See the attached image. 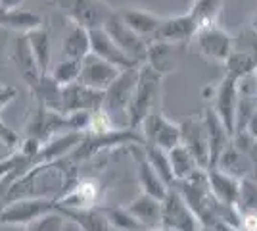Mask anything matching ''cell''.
I'll return each mask as SVG.
<instances>
[{
    "instance_id": "obj_1",
    "label": "cell",
    "mask_w": 257,
    "mask_h": 231,
    "mask_svg": "<svg viewBox=\"0 0 257 231\" xmlns=\"http://www.w3.org/2000/svg\"><path fill=\"white\" fill-rule=\"evenodd\" d=\"M65 162L67 158L58 160V162L33 164L23 176H20L8 185L6 195H4V204H8L12 200H20V198L58 200L75 183V174L71 172V166Z\"/></svg>"
},
{
    "instance_id": "obj_2",
    "label": "cell",
    "mask_w": 257,
    "mask_h": 231,
    "mask_svg": "<svg viewBox=\"0 0 257 231\" xmlns=\"http://www.w3.org/2000/svg\"><path fill=\"white\" fill-rule=\"evenodd\" d=\"M139 67L140 66L121 69L117 79L104 91L102 108L106 110V114L109 116V120L113 121L115 127H123L119 118H123L128 125V110H131L133 97H135L137 83H139Z\"/></svg>"
},
{
    "instance_id": "obj_3",
    "label": "cell",
    "mask_w": 257,
    "mask_h": 231,
    "mask_svg": "<svg viewBox=\"0 0 257 231\" xmlns=\"http://www.w3.org/2000/svg\"><path fill=\"white\" fill-rule=\"evenodd\" d=\"M161 79H163V75H160L146 62L140 64L139 83H137V91H135L133 104L128 110V127H133V129L140 127L144 118L152 112L156 100H158V95H160Z\"/></svg>"
},
{
    "instance_id": "obj_4",
    "label": "cell",
    "mask_w": 257,
    "mask_h": 231,
    "mask_svg": "<svg viewBox=\"0 0 257 231\" xmlns=\"http://www.w3.org/2000/svg\"><path fill=\"white\" fill-rule=\"evenodd\" d=\"M161 227L167 231H202L204 227L175 185L169 187L165 198L161 200Z\"/></svg>"
},
{
    "instance_id": "obj_5",
    "label": "cell",
    "mask_w": 257,
    "mask_h": 231,
    "mask_svg": "<svg viewBox=\"0 0 257 231\" xmlns=\"http://www.w3.org/2000/svg\"><path fill=\"white\" fill-rule=\"evenodd\" d=\"M194 43L204 58L217 64H225L226 58L234 50V35L223 29L219 23H211L196 31Z\"/></svg>"
},
{
    "instance_id": "obj_6",
    "label": "cell",
    "mask_w": 257,
    "mask_h": 231,
    "mask_svg": "<svg viewBox=\"0 0 257 231\" xmlns=\"http://www.w3.org/2000/svg\"><path fill=\"white\" fill-rule=\"evenodd\" d=\"M69 22L85 27L88 31L104 27L111 18L113 8L104 0H60Z\"/></svg>"
},
{
    "instance_id": "obj_7",
    "label": "cell",
    "mask_w": 257,
    "mask_h": 231,
    "mask_svg": "<svg viewBox=\"0 0 257 231\" xmlns=\"http://www.w3.org/2000/svg\"><path fill=\"white\" fill-rule=\"evenodd\" d=\"M52 210H58V202L52 198H20L2 206L0 221L2 225H29L33 220Z\"/></svg>"
},
{
    "instance_id": "obj_8",
    "label": "cell",
    "mask_w": 257,
    "mask_h": 231,
    "mask_svg": "<svg viewBox=\"0 0 257 231\" xmlns=\"http://www.w3.org/2000/svg\"><path fill=\"white\" fill-rule=\"evenodd\" d=\"M25 131H27V137H31V139L39 141L41 144H44L56 135L65 131H73V129H71V121H69L67 114L50 110V108L39 104L35 114L31 116L29 123H27Z\"/></svg>"
},
{
    "instance_id": "obj_9",
    "label": "cell",
    "mask_w": 257,
    "mask_h": 231,
    "mask_svg": "<svg viewBox=\"0 0 257 231\" xmlns=\"http://www.w3.org/2000/svg\"><path fill=\"white\" fill-rule=\"evenodd\" d=\"M104 29H106L107 35L117 43V46L128 58H133L137 64H144L146 62V54H148L150 43L144 37H140L139 33H135L127 23L121 20L117 10L111 14V18L106 22Z\"/></svg>"
},
{
    "instance_id": "obj_10",
    "label": "cell",
    "mask_w": 257,
    "mask_h": 231,
    "mask_svg": "<svg viewBox=\"0 0 257 231\" xmlns=\"http://www.w3.org/2000/svg\"><path fill=\"white\" fill-rule=\"evenodd\" d=\"M140 127L146 144L160 146L163 150H171L173 146L181 144V123H175L160 112H150Z\"/></svg>"
},
{
    "instance_id": "obj_11",
    "label": "cell",
    "mask_w": 257,
    "mask_h": 231,
    "mask_svg": "<svg viewBox=\"0 0 257 231\" xmlns=\"http://www.w3.org/2000/svg\"><path fill=\"white\" fill-rule=\"evenodd\" d=\"M238 100H240V91H238V81L232 77L225 75L219 85L215 87L213 95V110L223 121L226 131L230 135L236 133V112H238Z\"/></svg>"
},
{
    "instance_id": "obj_12",
    "label": "cell",
    "mask_w": 257,
    "mask_h": 231,
    "mask_svg": "<svg viewBox=\"0 0 257 231\" xmlns=\"http://www.w3.org/2000/svg\"><path fill=\"white\" fill-rule=\"evenodd\" d=\"M8 58H10V62L14 64V67L18 69V73L22 75L23 81L29 85V89L39 83L43 71H41V67H39V64H37V60H35V56L31 52L27 35L25 33L14 35V39L8 44Z\"/></svg>"
},
{
    "instance_id": "obj_13",
    "label": "cell",
    "mask_w": 257,
    "mask_h": 231,
    "mask_svg": "<svg viewBox=\"0 0 257 231\" xmlns=\"http://www.w3.org/2000/svg\"><path fill=\"white\" fill-rule=\"evenodd\" d=\"M104 93L86 87L81 81L62 87V114H73V112H92L102 108Z\"/></svg>"
},
{
    "instance_id": "obj_14",
    "label": "cell",
    "mask_w": 257,
    "mask_h": 231,
    "mask_svg": "<svg viewBox=\"0 0 257 231\" xmlns=\"http://www.w3.org/2000/svg\"><path fill=\"white\" fill-rule=\"evenodd\" d=\"M181 144L190 150L200 168H209V141L202 116H192L181 123Z\"/></svg>"
},
{
    "instance_id": "obj_15",
    "label": "cell",
    "mask_w": 257,
    "mask_h": 231,
    "mask_svg": "<svg viewBox=\"0 0 257 231\" xmlns=\"http://www.w3.org/2000/svg\"><path fill=\"white\" fill-rule=\"evenodd\" d=\"M121 73V67L113 66L106 62L104 58H100L96 54L86 56L85 60L81 62V75H79V81L86 85V87L94 89V91H106L115 79Z\"/></svg>"
},
{
    "instance_id": "obj_16",
    "label": "cell",
    "mask_w": 257,
    "mask_h": 231,
    "mask_svg": "<svg viewBox=\"0 0 257 231\" xmlns=\"http://www.w3.org/2000/svg\"><path fill=\"white\" fill-rule=\"evenodd\" d=\"M196 31H198V23L192 18V14L186 12V14H181V16L163 18V22L158 27L156 35L152 37V41H163V43L182 44L184 46L186 43L194 41Z\"/></svg>"
},
{
    "instance_id": "obj_17",
    "label": "cell",
    "mask_w": 257,
    "mask_h": 231,
    "mask_svg": "<svg viewBox=\"0 0 257 231\" xmlns=\"http://www.w3.org/2000/svg\"><path fill=\"white\" fill-rule=\"evenodd\" d=\"M128 150H131V154L137 160V176H139V183L140 187H142V191L146 195H152V197L163 200L165 195H167V191H169V187L158 176V172L152 168L150 160L146 156V150H144V144H139V143L128 144Z\"/></svg>"
},
{
    "instance_id": "obj_18",
    "label": "cell",
    "mask_w": 257,
    "mask_h": 231,
    "mask_svg": "<svg viewBox=\"0 0 257 231\" xmlns=\"http://www.w3.org/2000/svg\"><path fill=\"white\" fill-rule=\"evenodd\" d=\"M85 139V133L81 131H65L52 137L50 141L41 146V150L35 158V164H43V162H58V160H65L69 158L73 150L81 144Z\"/></svg>"
},
{
    "instance_id": "obj_19",
    "label": "cell",
    "mask_w": 257,
    "mask_h": 231,
    "mask_svg": "<svg viewBox=\"0 0 257 231\" xmlns=\"http://www.w3.org/2000/svg\"><path fill=\"white\" fill-rule=\"evenodd\" d=\"M90 52L100 56V58H104L106 62L121 67V69L140 66V64H137L133 58H128V56L119 48L117 43L107 35V31L104 27L90 31Z\"/></svg>"
},
{
    "instance_id": "obj_20",
    "label": "cell",
    "mask_w": 257,
    "mask_h": 231,
    "mask_svg": "<svg viewBox=\"0 0 257 231\" xmlns=\"http://www.w3.org/2000/svg\"><path fill=\"white\" fill-rule=\"evenodd\" d=\"M100 197V187L92 179L75 181L58 198V208H94Z\"/></svg>"
},
{
    "instance_id": "obj_21",
    "label": "cell",
    "mask_w": 257,
    "mask_h": 231,
    "mask_svg": "<svg viewBox=\"0 0 257 231\" xmlns=\"http://www.w3.org/2000/svg\"><path fill=\"white\" fill-rule=\"evenodd\" d=\"M215 166H217L219 170L226 172V174L238 177V179L253 176V172H255V166H253L251 156H249L246 150H242L240 146H236L232 139H230V143L225 146V150L219 154L217 164ZM211 168H213V166H211Z\"/></svg>"
},
{
    "instance_id": "obj_22",
    "label": "cell",
    "mask_w": 257,
    "mask_h": 231,
    "mask_svg": "<svg viewBox=\"0 0 257 231\" xmlns=\"http://www.w3.org/2000/svg\"><path fill=\"white\" fill-rule=\"evenodd\" d=\"M207 179H209V193L211 197L217 198L219 202H225L230 206H236L238 200V189H240V179L230 174H226L223 170H219L217 166L207 168Z\"/></svg>"
},
{
    "instance_id": "obj_23",
    "label": "cell",
    "mask_w": 257,
    "mask_h": 231,
    "mask_svg": "<svg viewBox=\"0 0 257 231\" xmlns=\"http://www.w3.org/2000/svg\"><path fill=\"white\" fill-rule=\"evenodd\" d=\"M43 25V16L29 8H2L0 6V27L14 33H29Z\"/></svg>"
},
{
    "instance_id": "obj_24",
    "label": "cell",
    "mask_w": 257,
    "mask_h": 231,
    "mask_svg": "<svg viewBox=\"0 0 257 231\" xmlns=\"http://www.w3.org/2000/svg\"><path fill=\"white\" fill-rule=\"evenodd\" d=\"M202 118H204L205 131H207V141H209V168H211L217 164L219 154L230 143L232 135L226 131V127L223 125V121L219 120V116L215 114L213 108H205Z\"/></svg>"
},
{
    "instance_id": "obj_25",
    "label": "cell",
    "mask_w": 257,
    "mask_h": 231,
    "mask_svg": "<svg viewBox=\"0 0 257 231\" xmlns=\"http://www.w3.org/2000/svg\"><path fill=\"white\" fill-rule=\"evenodd\" d=\"M121 20L127 23L128 27L139 33L140 37H144L148 43L152 41V37L156 35L158 27L163 22V16H158L154 12L148 10H139V8H123V10H117Z\"/></svg>"
},
{
    "instance_id": "obj_26",
    "label": "cell",
    "mask_w": 257,
    "mask_h": 231,
    "mask_svg": "<svg viewBox=\"0 0 257 231\" xmlns=\"http://www.w3.org/2000/svg\"><path fill=\"white\" fill-rule=\"evenodd\" d=\"M62 54L64 58L85 60L90 54V31L73 22L69 23L62 37Z\"/></svg>"
},
{
    "instance_id": "obj_27",
    "label": "cell",
    "mask_w": 257,
    "mask_h": 231,
    "mask_svg": "<svg viewBox=\"0 0 257 231\" xmlns=\"http://www.w3.org/2000/svg\"><path fill=\"white\" fill-rule=\"evenodd\" d=\"M182 44L163 43V41H152L148 46V54H146V64L152 66L160 75H167L177 67V54L175 48H179Z\"/></svg>"
},
{
    "instance_id": "obj_28",
    "label": "cell",
    "mask_w": 257,
    "mask_h": 231,
    "mask_svg": "<svg viewBox=\"0 0 257 231\" xmlns=\"http://www.w3.org/2000/svg\"><path fill=\"white\" fill-rule=\"evenodd\" d=\"M65 218L75 221L81 231H111L106 212L94 208H58Z\"/></svg>"
},
{
    "instance_id": "obj_29",
    "label": "cell",
    "mask_w": 257,
    "mask_h": 231,
    "mask_svg": "<svg viewBox=\"0 0 257 231\" xmlns=\"http://www.w3.org/2000/svg\"><path fill=\"white\" fill-rule=\"evenodd\" d=\"M127 208L144 227H158V225H161V200L160 198L142 193L139 198H135L131 204H127Z\"/></svg>"
},
{
    "instance_id": "obj_30",
    "label": "cell",
    "mask_w": 257,
    "mask_h": 231,
    "mask_svg": "<svg viewBox=\"0 0 257 231\" xmlns=\"http://www.w3.org/2000/svg\"><path fill=\"white\" fill-rule=\"evenodd\" d=\"M27 35V41L31 46V52L37 60V64L41 67L43 73L50 71V60H52V41H50V33L44 29L43 25L31 29Z\"/></svg>"
},
{
    "instance_id": "obj_31",
    "label": "cell",
    "mask_w": 257,
    "mask_h": 231,
    "mask_svg": "<svg viewBox=\"0 0 257 231\" xmlns=\"http://www.w3.org/2000/svg\"><path fill=\"white\" fill-rule=\"evenodd\" d=\"M31 93L41 106L60 112V106H62V85H58L48 73L41 75L39 83L31 87Z\"/></svg>"
},
{
    "instance_id": "obj_32",
    "label": "cell",
    "mask_w": 257,
    "mask_h": 231,
    "mask_svg": "<svg viewBox=\"0 0 257 231\" xmlns=\"http://www.w3.org/2000/svg\"><path fill=\"white\" fill-rule=\"evenodd\" d=\"M167 156H169V164H171L173 176L177 181H182L186 177H190L200 168L196 158H194L190 150L184 146V144H177L173 146L171 150H167Z\"/></svg>"
},
{
    "instance_id": "obj_33",
    "label": "cell",
    "mask_w": 257,
    "mask_h": 231,
    "mask_svg": "<svg viewBox=\"0 0 257 231\" xmlns=\"http://www.w3.org/2000/svg\"><path fill=\"white\" fill-rule=\"evenodd\" d=\"M223 66H225V75L240 81L242 77L249 75V73H253L257 69V56L234 48Z\"/></svg>"
},
{
    "instance_id": "obj_34",
    "label": "cell",
    "mask_w": 257,
    "mask_h": 231,
    "mask_svg": "<svg viewBox=\"0 0 257 231\" xmlns=\"http://www.w3.org/2000/svg\"><path fill=\"white\" fill-rule=\"evenodd\" d=\"M225 2L226 0H194L188 12L192 14V18L198 23V29L204 25L219 23V16L223 12Z\"/></svg>"
},
{
    "instance_id": "obj_35",
    "label": "cell",
    "mask_w": 257,
    "mask_h": 231,
    "mask_svg": "<svg viewBox=\"0 0 257 231\" xmlns=\"http://www.w3.org/2000/svg\"><path fill=\"white\" fill-rule=\"evenodd\" d=\"M144 150H146V156H148V160H150L152 168L158 172V176L167 183V187H173V185L177 183V179L173 176L167 150H163L160 146H154V144H144Z\"/></svg>"
},
{
    "instance_id": "obj_36",
    "label": "cell",
    "mask_w": 257,
    "mask_h": 231,
    "mask_svg": "<svg viewBox=\"0 0 257 231\" xmlns=\"http://www.w3.org/2000/svg\"><path fill=\"white\" fill-rule=\"evenodd\" d=\"M81 62L83 60H73V58H62L58 64L50 66V71L48 75L52 77L58 85H71L79 81V75H81Z\"/></svg>"
},
{
    "instance_id": "obj_37",
    "label": "cell",
    "mask_w": 257,
    "mask_h": 231,
    "mask_svg": "<svg viewBox=\"0 0 257 231\" xmlns=\"http://www.w3.org/2000/svg\"><path fill=\"white\" fill-rule=\"evenodd\" d=\"M236 208H238L240 214L257 212V177L255 176H247L240 179Z\"/></svg>"
},
{
    "instance_id": "obj_38",
    "label": "cell",
    "mask_w": 257,
    "mask_h": 231,
    "mask_svg": "<svg viewBox=\"0 0 257 231\" xmlns=\"http://www.w3.org/2000/svg\"><path fill=\"white\" fill-rule=\"evenodd\" d=\"M106 218H107V221H109L111 231H144L146 229V227L128 212L127 206H125V208H119V206L107 208Z\"/></svg>"
},
{
    "instance_id": "obj_39",
    "label": "cell",
    "mask_w": 257,
    "mask_h": 231,
    "mask_svg": "<svg viewBox=\"0 0 257 231\" xmlns=\"http://www.w3.org/2000/svg\"><path fill=\"white\" fill-rule=\"evenodd\" d=\"M65 216L60 210L46 212L43 216H39L37 220H33L29 225H25L27 231H62L64 229Z\"/></svg>"
},
{
    "instance_id": "obj_40",
    "label": "cell",
    "mask_w": 257,
    "mask_h": 231,
    "mask_svg": "<svg viewBox=\"0 0 257 231\" xmlns=\"http://www.w3.org/2000/svg\"><path fill=\"white\" fill-rule=\"evenodd\" d=\"M234 48L257 56V31H253L249 25L244 27V29H240L234 35Z\"/></svg>"
},
{
    "instance_id": "obj_41",
    "label": "cell",
    "mask_w": 257,
    "mask_h": 231,
    "mask_svg": "<svg viewBox=\"0 0 257 231\" xmlns=\"http://www.w3.org/2000/svg\"><path fill=\"white\" fill-rule=\"evenodd\" d=\"M20 143H22V137L18 135V131H14L10 125H6L4 120L0 118V144L10 150H16Z\"/></svg>"
},
{
    "instance_id": "obj_42",
    "label": "cell",
    "mask_w": 257,
    "mask_h": 231,
    "mask_svg": "<svg viewBox=\"0 0 257 231\" xmlns=\"http://www.w3.org/2000/svg\"><path fill=\"white\" fill-rule=\"evenodd\" d=\"M18 97V89L6 85V83H0V110L6 108L10 102H14Z\"/></svg>"
},
{
    "instance_id": "obj_43",
    "label": "cell",
    "mask_w": 257,
    "mask_h": 231,
    "mask_svg": "<svg viewBox=\"0 0 257 231\" xmlns=\"http://www.w3.org/2000/svg\"><path fill=\"white\" fill-rule=\"evenodd\" d=\"M242 131H246L253 141L257 143V110L251 114V118L247 120V123H246V127L242 129Z\"/></svg>"
},
{
    "instance_id": "obj_44",
    "label": "cell",
    "mask_w": 257,
    "mask_h": 231,
    "mask_svg": "<svg viewBox=\"0 0 257 231\" xmlns=\"http://www.w3.org/2000/svg\"><path fill=\"white\" fill-rule=\"evenodd\" d=\"M25 0H0V6L2 8H20L23 6Z\"/></svg>"
},
{
    "instance_id": "obj_45",
    "label": "cell",
    "mask_w": 257,
    "mask_h": 231,
    "mask_svg": "<svg viewBox=\"0 0 257 231\" xmlns=\"http://www.w3.org/2000/svg\"><path fill=\"white\" fill-rule=\"evenodd\" d=\"M247 25H249V27H251L253 31H257V10L253 12V16L249 18V23H247Z\"/></svg>"
},
{
    "instance_id": "obj_46",
    "label": "cell",
    "mask_w": 257,
    "mask_h": 231,
    "mask_svg": "<svg viewBox=\"0 0 257 231\" xmlns=\"http://www.w3.org/2000/svg\"><path fill=\"white\" fill-rule=\"evenodd\" d=\"M144 231H167V229H163V227H160V225H158V227H146Z\"/></svg>"
},
{
    "instance_id": "obj_47",
    "label": "cell",
    "mask_w": 257,
    "mask_h": 231,
    "mask_svg": "<svg viewBox=\"0 0 257 231\" xmlns=\"http://www.w3.org/2000/svg\"><path fill=\"white\" fill-rule=\"evenodd\" d=\"M44 2H52V4H60V0H44Z\"/></svg>"
},
{
    "instance_id": "obj_48",
    "label": "cell",
    "mask_w": 257,
    "mask_h": 231,
    "mask_svg": "<svg viewBox=\"0 0 257 231\" xmlns=\"http://www.w3.org/2000/svg\"><path fill=\"white\" fill-rule=\"evenodd\" d=\"M202 231H211V229H207V227H202Z\"/></svg>"
},
{
    "instance_id": "obj_49",
    "label": "cell",
    "mask_w": 257,
    "mask_h": 231,
    "mask_svg": "<svg viewBox=\"0 0 257 231\" xmlns=\"http://www.w3.org/2000/svg\"><path fill=\"white\" fill-rule=\"evenodd\" d=\"M253 176H255V177H257V172H255V174H253Z\"/></svg>"
},
{
    "instance_id": "obj_50",
    "label": "cell",
    "mask_w": 257,
    "mask_h": 231,
    "mask_svg": "<svg viewBox=\"0 0 257 231\" xmlns=\"http://www.w3.org/2000/svg\"><path fill=\"white\" fill-rule=\"evenodd\" d=\"M0 225H2V221H0Z\"/></svg>"
}]
</instances>
